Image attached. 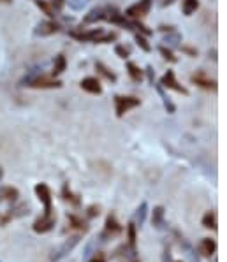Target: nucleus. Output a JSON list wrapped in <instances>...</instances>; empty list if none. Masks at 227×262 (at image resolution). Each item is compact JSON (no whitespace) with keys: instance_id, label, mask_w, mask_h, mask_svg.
I'll return each mask as SVG.
<instances>
[{"instance_id":"33","label":"nucleus","mask_w":227,"mask_h":262,"mask_svg":"<svg viewBox=\"0 0 227 262\" xmlns=\"http://www.w3.org/2000/svg\"><path fill=\"white\" fill-rule=\"evenodd\" d=\"M99 213H101V208L97 204H92L86 208V218H95L99 217Z\"/></svg>"},{"instance_id":"26","label":"nucleus","mask_w":227,"mask_h":262,"mask_svg":"<svg viewBox=\"0 0 227 262\" xmlns=\"http://www.w3.org/2000/svg\"><path fill=\"white\" fill-rule=\"evenodd\" d=\"M199 9V0H183L181 11L185 16H192Z\"/></svg>"},{"instance_id":"30","label":"nucleus","mask_w":227,"mask_h":262,"mask_svg":"<svg viewBox=\"0 0 227 262\" xmlns=\"http://www.w3.org/2000/svg\"><path fill=\"white\" fill-rule=\"evenodd\" d=\"M158 53L162 55V58L167 62H171V63H174V62H178V58L174 57V53L171 51V47H166V46H161L158 47Z\"/></svg>"},{"instance_id":"6","label":"nucleus","mask_w":227,"mask_h":262,"mask_svg":"<svg viewBox=\"0 0 227 262\" xmlns=\"http://www.w3.org/2000/svg\"><path fill=\"white\" fill-rule=\"evenodd\" d=\"M151 2H153V0H139V2L127 7L125 14H123V16H125V18H130V19L145 18V16L148 14L150 9H151Z\"/></svg>"},{"instance_id":"36","label":"nucleus","mask_w":227,"mask_h":262,"mask_svg":"<svg viewBox=\"0 0 227 262\" xmlns=\"http://www.w3.org/2000/svg\"><path fill=\"white\" fill-rule=\"evenodd\" d=\"M180 47L183 53H187L189 57H197V50H194V47H190V46H180Z\"/></svg>"},{"instance_id":"9","label":"nucleus","mask_w":227,"mask_h":262,"mask_svg":"<svg viewBox=\"0 0 227 262\" xmlns=\"http://www.w3.org/2000/svg\"><path fill=\"white\" fill-rule=\"evenodd\" d=\"M55 224H57V217L55 215H48V217L42 215L41 218H37V220L34 222L32 229H34V232H37V234H46L55 227Z\"/></svg>"},{"instance_id":"44","label":"nucleus","mask_w":227,"mask_h":262,"mask_svg":"<svg viewBox=\"0 0 227 262\" xmlns=\"http://www.w3.org/2000/svg\"><path fill=\"white\" fill-rule=\"evenodd\" d=\"M4 2H11V0H4Z\"/></svg>"},{"instance_id":"38","label":"nucleus","mask_w":227,"mask_h":262,"mask_svg":"<svg viewBox=\"0 0 227 262\" xmlns=\"http://www.w3.org/2000/svg\"><path fill=\"white\" fill-rule=\"evenodd\" d=\"M11 222V218L7 217V213H0V227H4V225H7Z\"/></svg>"},{"instance_id":"17","label":"nucleus","mask_w":227,"mask_h":262,"mask_svg":"<svg viewBox=\"0 0 227 262\" xmlns=\"http://www.w3.org/2000/svg\"><path fill=\"white\" fill-rule=\"evenodd\" d=\"M102 19H106V7H95V9H92L90 13L83 18V23L90 25V23H97V21H102Z\"/></svg>"},{"instance_id":"28","label":"nucleus","mask_w":227,"mask_h":262,"mask_svg":"<svg viewBox=\"0 0 227 262\" xmlns=\"http://www.w3.org/2000/svg\"><path fill=\"white\" fill-rule=\"evenodd\" d=\"M162 42H166L169 47H176V46H180V42H181V35L173 30V32H169V35H166Z\"/></svg>"},{"instance_id":"22","label":"nucleus","mask_w":227,"mask_h":262,"mask_svg":"<svg viewBox=\"0 0 227 262\" xmlns=\"http://www.w3.org/2000/svg\"><path fill=\"white\" fill-rule=\"evenodd\" d=\"M65 69H67V60H65V57H63V55H57V57H55V62H53V73H51V76H53V78L60 76V74H62Z\"/></svg>"},{"instance_id":"23","label":"nucleus","mask_w":227,"mask_h":262,"mask_svg":"<svg viewBox=\"0 0 227 262\" xmlns=\"http://www.w3.org/2000/svg\"><path fill=\"white\" fill-rule=\"evenodd\" d=\"M95 70H97V73L101 74L102 78H106L107 81H111V83H117V74H115L113 70L109 69V67H106L104 63H101V62H97V63H95Z\"/></svg>"},{"instance_id":"31","label":"nucleus","mask_w":227,"mask_h":262,"mask_svg":"<svg viewBox=\"0 0 227 262\" xmlns=\"http://www.w3.org/2000/svg\"><path fill=\"white\" fill-rule=\"evenodd\" d=\"M136 42H138V46L141 47L143 51H145V53H150V51H151V46H150L148 39H146V35L136 34Z\"/></svg>"},{"instance_id":"16","label":"nucleus","mask_w":227,"mask_h":262,"mask_svg":"<svg viewBox=\"0 0 227 262\" xmlns=\"http://www.w3.org/2000/svg\"><path fill=\"white\" fill-rule=\"evenodd\" d=\"M6 213L11 220H14V218H21V217H25L30 213V204L29 202H18V204H14L11 209H7Z\"/></svg>"},{"instance_id":"1","label":"nucleus","mask_w":227,"mask_h":262,"mask_svg":"<svg viewBox=\"0 0 227 262\" xmlns=\"http://www.w3.org/2000/svg\"><path fill=\"white\" fill-rule=\"evenodd\" d=\"M71 37L78 39L81 42H97V44H106V42L117 41V32H106L104 29H92L86 32H71Z\"/></svg>"},{"instance_id":"27","label":"nucleus","mask_w":227,"mask_h":262,"mask_svg":"<svg viewBox=\"0 0 227 262\" xmlns=\"http://www.w3.org/2000/svg\"><path fill=\"white\" fill-rule=\"evenodd\" d=\"M157 86V92H158V95H161L162 97V102H164V108L167 109V113H174V111H176V106L173 104V102H171V99L167 97V95L164 93V88H162L161 85H155Z\"/></svg>"},{"instance_id":"24","label":"nucleus","mask_w":227,"mask_h":262,"mask_svg":"<svg viewBox=\"0 0 227 262\" xmlns=\"http://www.w3.org/2000/svg\"><path fill=\"white\" fill-rule=\"evenodd\" d=\"M217 225H218L217 213H215L213 209H212V211H206L205 217H202V227L212 229V231H217Z\"/></svg>"},{"instance_id":"41","label":"nucleus","mask_w":227,"mask_h":262,"mask_svg":"<svg viewBox=\"0 0 227 262\" xmlns=\"http://www.w3.org/2000/svg\"><path fill=\"white\" fill-rule=\"evenodd\" d=\"M164 262H171V253H169V250H166V252H164Z\"/></svg>"},{"instance_id":"5","label":"nucleus","mask_w":227,"mask_h":262,"mask_svg":"<svg viewBox=\"0 0 227 262\" xmlns=\"http://www.w3.org/2000/svg\"><path fill=\"white\" fill-rule=\"evenodd\" d=\"M37 199L41 201V204L44 206V213L42 215H53V199H51V188L46 183H37L34 188Z\"/></svg>"},{"instance_id":"45","label":"nucleus","mask_w":227,"mask_h":262,"mask_svg":"<svg viewBox=\"0 0 227 262\" xmlns=\"http://www.w3.org/2000/svg\"><path fill=\"white\" fill-rule=\"evenodd\" d=\"M174 262H183V260H174Z\"/></svg>"},{"instance_id":"4","label":"nucleus","mask_w":227,"mask_h":262,"mask_svg":"<svg viewBox=\"0 0 227 262\" xmlns=\"http://www.w3.org/2000/svg\"><path fill=\"white\" fill-rule=\"evenodd\" d=\"M141 104V101H139L138 97H130V95H117L115 97V111H117V116L122 118L125 113H129L130 109L138 108V106Z\"/></svg>"},{"instance_id":"25","label":"nucleus","mask_w":227,"mask_h":262,"mask_svg":"<svg viewBox=\"0 0 227 262\" xmlns=\"http://www.w3.org/2000/svg\"><path fill=\"white\" fill-rule=\"evenodd\" d=\"M127 245H129L130 248L136 250V240H138V227L134 222H130L129 225H127Z\"/></svg>"},{"instance_id":"3","label":"nucleus","mask_w":227,"mask_h":262,"mask_svg":"<svg viewBox=\"0 0 227 262\" xmlns=\"http://www.w3.org/2000/svg\"><path fill=\"white\" fill-rule=\"evenodd\" d=\"M123 232V227L122 224L117 220V217H115V213H109L106 218V224H104V231L101 232V236H99V241L101 243H104V241L111 240V237L118 236V234Z\"/></svg>"},{"instance_id":"34","label":"nucleus","mask_w":227,"mask_h":262,"mask_svg":"<svg viewBox=\"0 0 227 262\" xmlns=\"http://www.w3.org/2000/svg\"><path fill=\"white\" fill-rule=\"evenodd\" d=\"M65 2H69V6L73 7V9L79 11V9H83V7H85V4L88 2V0H65Z\"/></svg>"},{"instance_id":"13","label":"nucleus","mask_w":227,"mask_h":262,"mask_svg":"<svg viewBox=\"0 0 227 262\" xmlns=\"http://www.w3.org/2000/svg\"><path fill=\"white\" fill-rule=\"evenodd\" d=\"M197 252L201 253L202 257H213L215 253H217V241H215L213 237H202L197 247Z\"/></svg>"},{"instance_id":"14","label":"nucleus","mask_w":227,"mask_h":262,"mask_svg":"<svg viewBox=\"0 0 227 262\" xmlns=\"http://www.w3.org/2000/svg\"><path fill=\"white\" fill-rule=\"evenodd\" d=\"M19 190L16 186H0V202H18Z\"/></svg>"},{"instance_id":"29","label":"nucleus","mask_w":227,"mask_h":262,"mask_svg":"<svg viewBox=\"0 0 227 262\" xmlns=\"http://www.w3.org/2000/svg\"><path fill=\"white\" fill-rule=\"evenodd\" d=\"M35 4H37V7L42 11L44 14H48L50 18H53L55 16V9H53V6H51L48 0H35Z\"/></svg>"},{"instance_id":"43","label":"nucleus","mask_w":227,"mask_h":262,"mask_svg":"<svg viewBox=\"0 0 227 262\" xmlns=\"http://www.w3.org/2000/svg\"><path fill=\"white\" fill-rule=\"evenodd\" d=\"M2 176H4V171H2V168H0V180H2Z\"/></svg>"},{"instance_id":"20","label":"nucleus","mask_w":227,"mask_h":262,"mask_svg":"<svg viewBox=\"0 0 227 262\" xmlns=\"http://www.w3.org/2000/svg\"><path fill=\"white\" fill-rule=\"evenodd\" d=\"M127 73H129V76L134 83H141L145 79V70L139 69V65H136L134 62L127 63Z\"/></svg>"},{"instance_id":"42","label":"nucleus","mask_w":227,"mask_h":262,"mask_svg":"<svg viewBox=\"0 0 227 262\" xmlns=\"http://www.w3.org/2000/svg\"><path fill=\"white\" fill-rule=\"evenodd\" d=\"M125 262H139L138 257H134V259H129V260H125Z\"/></svg>"},{"instance_id":"8","label":"nucleus","mask_w":227,"mask_h":262,"mask_svg":"<svg viewBox=\"0 0 227 262\" xmlns=\"http://www.w3.org/2000/svg\"><path fill=\"white\" fill-rule=\"evenodd\" d=\"M29 86H32V88H60L62 81H58V79L53 76H44V74L41 73L32 79Z\"/></svg>"},{"instance_id":"35","label":"nucleus","mask_w":227,"mask_h":262,"mask_svg":"<svg viewBox=\"0 0 227 262\" xmlns=\"http://www.w3.org/2000/svg\"><path fill=\"white\" fill-rule=\"evenodd\" d=\"M86 262H107V259H106V255L102 252H95Z\"/></svg>"},{"instance_id":"21","label":"nucleus","mask_w":227,"mask_h":262,"mask_svg":"<svg viewBox=\"0 0 227 262\" xmlns=\"http://www.w3.org/2000/svg\"><path fill=\"white\" fill-rule=\"evenodd\" d=\"M146 213H148V204H146V202H141L139 208L136 209V213H134V218H132V222L136 224V227H141V225L145 224Z\"/></svg>"},{"instance_id":"32","label":"nucleus","mask_w":227,"mask_h":262,"mask_svg":"<svg viewBox=\"0 0 227 262\" xmlns=\"http://www.w3.org/2000/svg\"><path fill=\"white\" fill-rule=\"evenodd\" d=\"M115 53H117V57L123 58V60L130 57V50L127 46H123V44H117V46H115Z\"/></svg>"},{"instance_id":"40","label":"nucleus","mask_w":227,"mask_h":262,"mask_svg":"<svg viewBox=\"0 0 227 262\" xmlns=\"http://www.w3.org/2000/svg\"><path fill=\"white\" fill-rule=\"evenodd\" d=\"M173 2H174V0H161V6L166 7V6H171Z\"/></svg>"},{"instance_id":"19","label":"nucleus","mask_w":227,"mask_h":262,"mask_svg":"<svg viewBox=\"0 0 227 262\" xmlns=\"http://www.w3.org/2000/svg\"><path fill=\"white\" fill-rule=\"evenodd\" d=\"M164 215H166L164 206H155L153 211H151V225L155 229H162V225H164Z\"/></svg>"},{"instance_id":"37","label":"nucleus","mask_w":227,"mask_h":262,"mask_svg":"<svg viewBox=\"0 0 227 262\" xmlns=\"http://www.w3.org/2000/svg\"><path fill=\"white\" fill-rule=\"evenodd\" d=\"M50 4L53 6L55 11H60L63 6H65V0H50Z\"/></svg>"},{"instance_id":"39","label":"nucleus","mask_w":227,"mask_h":262,"mask_svg":"<svg viewBox=\"0 0 227 262\" xmlns=\"http://www.w3.org/2000/svg\"><path fill=\"white\" fill-rule=\"evenodd\" d=\"M146 74H148V79H150V83L153 85V78H155V73H153V69H151V65L146 67V70H145Z\"/></svg>"},{"instance_id":"15","label":"nucleus","mask_w":227,"mask_h":262,"mask_svg":"<svg viewBox=\"0 0 227 262\" xmlns=\"http://www.w3.org/2000/svg\"><path fill=\"white\" fill-rule=\"evenodd\" d=\"M62 199L65 201V202H69L71 206H74V208H79V206H81V197L71 190L69 183H63L62 185Z\"/></svg>"},{"instance_id":"10","label":"nucleus","mask_w":227,"mask_h":262,"mask_svg":"<svg viewBox=\"0 0 227 262\" xmlns=\"http://www.w3.org/2000/svg\"><path fill=\"white\" fill-rule=\"evenodd\" d=\"M190 79H192V83H196L197 86H201V88H205V90H213V92L217 90V81L210 78L202 69L196 70Z\"/></svg>"},{"instance_id":"18","label":"nucleus","mask_w":227,"mask_h":262,"mask_svg":"<svg viewBox=\"0 0 227 262\" xmlns=\"http://www.w3.org/2000/svg\"><path fill=\"white\" fill-rule=\"evenodd\" d=\"M67 220H69V229H76V231H79V232L88 231V224H86V220H83V217L69 213V215H67Z\"/></svg>"},{"instance_id":"7","label":"nucleus","mask_w":227,"mask_h":262,"mask_svg":"<svg viewBox=\"0 0 227 262\" xmlns=\"http://www.w3.org/2000/svg\"><path fill=\"white\" fill-rule=\"evenodd\" d=\"M158 85H161L162 88L174 90V92H178V93L189 95V90H187L185 86H183V85H180V83H178V79H176V76H174V73H173V70H167V73L164 74V76L161 78V83H158Z\"/></svg>"},{"instance_id":"11","label":"nucleus","mask_w":227,"mask_h":262,"mask_svg":"<svg viewBox=\"0 0 227 262\" xmlns=\"http://www.w3.org/2000/svg\"><path fill=\"white\" fill-rule=\"evenodd\" d=\"M58 30H60V27H58L57 21H53V19H46V21H41L37 27H35L34 34L37 35V37H46V35L57 34Z\"/></svg>"},{"instance_id":"2","label":"nucleus","mask_w":227,"mask_h":262,"mask_svg":"<svg viewBox=\"0 0 227 262\" xmlns=\"http://www.w3.org/2000/svg\"><path fill=\"white\" fill-rule=\"evenodd\" d=\"M79 241H81V234H74V236L67 237L60 247L53 252V255H51V262H60L62 259H65V257L69 255L76 247H78Z\"/></svg>"},{"instance_id":"12","label":"nucleus","mask_w":227,"mask_h":262,"mask_svg":"<svg viewBox=\"0 0 227 262\" xmlns=\"http://www.w3.org/2000/svg\"><path fill=\"white\" fill-rule=\"evenodd\" d=\"M85 92H88L92 95H101L102 93V85L99 81V78H94V76H88V78H83L81 83H79Z\"/></svg>"}]
</instances>
